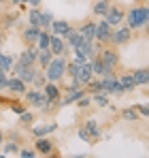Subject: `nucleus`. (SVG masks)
<instances>
[{
    "label": "nucleus",
    "instance_id": "nucleus-25",
    "mask_svg": "<svg viewBox=\"0 0 149 158\" xmlns=\"http://www.w3.org/2000/svg\"><path fill=\"white\" fill-rule=\"evenodd\" d=\"M49 41H51L49 30H41L38 41H36V49H49Z\"/></svg>",
    "mask_w": 149,
    "mask_h": 158
},
{
    "label": "nucleus",
    "instance_id": "nucleus-31",
    "mask_svg": "<svg viewBox=\"0 0 149 158\" xmlns=\"http://www.w3.org/2000/svg\"><path fill=\"white\" fill-rule=\"evenodd\" d=\"M51 22H53L51 13H47V11H41V30H49V28H51Z\"/></svg>",
    "mask_w": 149,
    "mask_h": 158
},
{
    "label": "nucleus",
    "instance_id": "nucleus-9",
    "mask_svg": "<svg viewBox=\"0 0 149 158\" xmlns=\"http://www.w3.org/2000/svg\"><path fill=\"white\" fill-rule=\"evenodd\" d=\"M130 39H132V28L130 26L117 28V30H113V34H111V43H113V45H126V43H130Z\"/></svg>",
    "mask_w": 149,
    "mask_h": 158
},
{
    "label": "nucleus",
    "instance_id": "nucleus-21",
    "mask_svg": "<svg viewBox=\"0 0 149 158\" xmlns=\"http://www.w3.org/2000/svg\"><path fill=\"white\" fill-rule=\"evenodd\" d=\"M13 64H15V60H13V56H9V53L0 52V69H2V73H11L13 71Z\"/></svg>",
    "mask_w": 149,
    "mask_h": 158
},
{
    "label": "nucleus",
    "instance_id": "nucleus-42",
    "mask_svg": "<svg viewBox=\"0 0 149 158\" xmlns=\"http://www.w3.org/2000/svg\"><path fill=\"white\" fill-rule=\"evenodd\" d=\"M26 4H30V6H41V2L43 0H24Z\"/></svg>",
    "mask_w": 149,
    "mask_h": 158
},
{
    "label": "nucleus",
    "instance_id": "nucleus-6",
    "mask_svg": "<svg viewBox=\"0 0 149 158\" xmlns=\"http://www.w3.org/2000/svg\"><path fill=\"white\" fill-rule=\"evenodd\" d=\"M102 17L107 19V24H111V26L115 28V26H119V24L126 19V13H124V9H122V6L111 4V6H109V11H107Z\"/></svg>",
    "mask_w": 149,
    "mask_h": 158
},
{
    "label": "nucleus",
    "instance_id": "nucleus-26",
    "mask_svg": "<svg viewBox=\"0 0 149 158\" xmlns=\"http://www.w3.org/2000/svg\"><path fill=\"white\" fill-rule=\"evenodd\" d=\"M51 58H53L51 49H38V60H36V64H41V66H43V71H45V69H47V64L51 62Z\"/></svg>",
    "mask_w": 149,
    "mask_h": 158
},
{
    "label": "nucleus",
    "instance_id": "nucleus-15",
    "mask_svg": "<svg viewBox=\"0 0 149 158\" xmlns=\"http://www.w3.org/2000/svg\"><path fill=\"white\" fill-rule=\"evenodd\" d=\"M34 150H36V154L49 156L51 152H53V143H51L47 137H38V139H36V143H34Z\"/></svg>",
    "mask_w": 149,
    "mask_h": 158
},
{
    "label": "nucleus",
    "instance_id": "nucleus-32",
    "mask_svg": "<svg viewBox=\"0 0 149 158\" xmlns=\"http://www.w3.org/2000/svg\"><path fill=\"white\" fill-rule=\"evenodd\" d=\"M92 101H96V105H98V107H109L107 92H96V94H92Z\"/></svg>",
    "mask_w": 149,
    "mask_h": 158
},
{
    "label": "nucleus",
    "instance_id": "nucleus-41",
    "mask_svg": "<svg viewBox=\"0 0 149 158\" xmlns=\"http://www.w3.org/2000/svg\"><path fill=\"white\" fill-rule=\"evenodd\" d=\"M11 111H13V113H17V115H19V113H24L26 109L22 105H17V103H11Z\"/></svg>",
    "mask_w": 149,
    "mask_h": 158
},
{
    "label": "nucleus",
    "instance_id": "nucleus-34",
    "mask_svg": "<svg viewBox=\"0 0 149 158\" xmlns=\"http://www.w3.org/2000/svg\"><path fill=\"white\" fill-rule=\"evenodd\" d=\"M77 71H79V62H77V60H73V62H68V64H66V73H68L70 77L77 75Z\"/></svg>",
    "mask_w": 149,
    "mask_h": 158
},
{
    "label": "nucleus",
    "instance_id": "nucleus-38",
    "mask_svg": "<svg viewBox=\"0 0 149 158\" xmlns=\"http://www.w3.org/2000/svg\"><path fill=\"white\" fill-rule=\"evenodd\" d=\"M79 137H81V139H83L85 143H94V139H92V137L87 135V131H85V128H79Z\"/></svg>",
    "mask_w": 149,
    "mask_h": 158
},
{
    "label": "nucleus",
    "instance_id": "nucleus-20",
    "mask_svg": "<svg viewBox=\"0 0 149 158\" xmlns=\"http://www.w3.org/2000/svg\"><path fill=\"white\" fill-rule=\"evenodd\" d=\"M6 90H11L13 94H26V81H22L19 77L9 79V88Z\"/></svg>",
    "mask_w": 149,
    "mask_h": 158
},
{
    "label": "nucleus",
    "instance_id": "nucleus-11",
    "mask_svg": "<svg viewBox=\"0 0 149 158\" xmlns=\"http://www.w3.org/2000/svg\"><path fill=\"white\" fill-rule=\"evenodd\" d=\"M51 34H55V36H62V39H66V34L73 30V26L68 24V22H64V19H53L51 22Z\"/></svg>",
    "mask_w": 149,
    "mask_h": 158
},
{
    "label": "nucleus",
    "instance_id": "nucleus-22",
    "mask_svg": "<svg viewBox=\"0 0 149 158\" xmlns=\"http://www.w3.org/2000/svg\"><path fill=\"white\" fill-rule=\"evenodd\" d=\"M38 34H41V28L30 24V26L24 30V41H28V43H36V41H38Z\"/></svg>",
    "mask_w": 149,
    "mask_h": 158
},
{
    "label": "nucleus",
    "instance_id": "nucleus-33",
    "mask_svg": "<svg viewBox=\"0 0 149 158\" xmlns=\"http://www.w3.org/2000/svg\"><path fill=\"white\" fill-rule=\"evenodd\" d=\"M32 83H34L36 90H43V85L47 83V81H45V73H38V71H36V75H34V81H32Z\"/></svg>",
    "mask_w": 149,
    "mask_h": 158
},
{
    "label": "nucleus",
    "instance_id": "nucleus-45",
    "mask_svg": "<svg viewBox=\"0 0 149 158\" xmlns=\"http://www.w3.org/2000/svg\"><path fill=\"white\" fill-rule=\"evenodd\" d=\"M145 28H147V36H149V24H147V26H145Z\"/></svg>",
    "mask_w": 149,
    "mask_h": 158
},
{
    "label": "nucleus",
    "instance_id": "nucleus-13",
    "mask_svg": "<svg viewBox=\"0 0 149 158\" xmlns=\"http://www.w3.org/2000/svg\"><path fill=\"white\" fill-rule=\"evenodd\" d=\"M43 94H45L47 101H53V103H58V101L62 98V92H60L58 83H53V81H47V83L43 85Z\"/></svg>",
    "mask_w": 149,
    "mask_h": 158
},
{
    "label": "nucleus",
    "instance_id": "nucleus-40",
    "mask_svg": "<svg viewBox=\"0 0 149 158\" xmlns=\"http://www.w3.org/2000/svg\"><path fill=\"white\" fill-rule=\"evenodd\" d=\"M134 107H136V111H139L141 115L149 118V105H134Z\"/></svg>",
    "mask_w": 149,
    "mask_h": 158
},
{
    "label": "nucleus",
    "instance_id": "nucleus-28",
    "mask_svg": "<svg viewBox=\"0 0 149 158\" xmlns=\"http://www.w3.org/2000/svg\"><path fill=\"white\" fill-rule=\"evenodd\" d=\"M122 118H124L126 122H136V120L141 118V113L136 111V107H128V109L122 111Z\"/></svg>",
    "mask_w": 149,
    "mask_h": 158
},
{
    "label": "nucleus",
    "instance_id": "nucleus-29",
    "mask_svg": "<svg viewBox=\"0 0 149 158\" xmlns=\"http://www.w3.org/2000/svg\"><path fill=\"white\" fill-rule=\"evenodd\" d=\"M109 6H111V0H98L92 11H94V15H100V17H102V15L109 11Z\"/></svg>",
    "mask_w": 149,
    "mask_h": 158
},
{
    "label": "nucleus",
    "instance_id": "nucleus-47",
    "mask_svg": "<svg viewBox=\"0 0 149 158\" xmlns=\"http://www.w3.org/2000/svg\"><path fill=\"white\" fill-rule=\"evenodd\" d=\"M0 32H2V26H0Z\"/></svg>",
    "mask_w": 149,
    "mask_h": 158
},
{
    "label": "nucleus",
    "instance_id": "nucleus-37",
    "mask_svg": "<svg viewBox=\"0 0 149 158\" xmlns=\"http://www.w3.org/2000/svg\"><path fill=\"white\" fill-rule=\"evenodd\" d=\"M77 105L81 107V109H85V107H90L92 105V96H87V94H83L79 101H77Z\"/></svg>",
    "mask_w": 149,
    "mask_h": 158
},
{
    "label": "nucleus",
    "instance_id": "nucleus-17",
    "mask_svg": "<svg viewBox=\"0 0 149 158\" xmlns=\"http://www.w3.org/2000/svg\"><path fill=\"white\" fill-rule=\"evenodd\" d=\"M53 131H58V124H55V122H51V124H38V126L32 128V135L38 139V137H47V135L53 132Z\"/></svg>",
    "mask_w": 149,
    "mask_h": 158
},
{
    "label": "nucleus",
    "instance_id": "nucleus-18",
    "mask_svg": "<svg viewBox=\"0 0 149 158\" xmlns=\"http://www.w3.org/2000/svg\"><path fill=\"white\" fill-rule=\"evenodd\" d=\"M19 60L26 62V64H36V60H38V49L36 47H28L24 52L19 53Z\"/></svg>",
    "mask_w": 149,
    "mask_h": 158
},
{
    "label": "nucleus",
    "instance_id": "nucleus-27",
    "mask_svg": "<svg viewBox=\"0 0 149 158\" xmlns=\"http://www.w3.org/2000/svg\"><path fill=\"white\" fill-rule=\"evenodd\" d=\"M0 150H2V156H13V154H17V152H19V145H17V141H13V139H11V141H9V143H4Z\"/></svg>",
    "mask_w": 149,
    "mask_h": 158
},
{
    "label": "nucleus",
    "instance_id": "nucleus-1",
    "mask_svg": "<svg viewBox=\"0 0 149 158\" xmlns=\"http://www.w3.org/2000/svg\"><path fill=\"white\" fill-rule=\"evenodd\" d=\"M126 22L132 30L145 28L149 24V4H136L126 13Z\"/></svg>",
    "mask_w": 149,
    "mask_h": 158
},
{
    "label": "nucleus",
    "instance_id": "nucleus-14",
    "mask_svg": "<svg viewBox=\"0 0 149 158\" xmlns=\"http://www.w3.org/2000/svg\"><path fill=\"white\" fill-rule=\"evenodd\" d=\"M66 41L62 39V36H55V34H51V41H49V49L53 56H64V52H66Z\"/></svg>",
    "mask_w": 149,
    "mask_h": 158
},
{
    "label": "nucleus",
    "instance_id": "nucleus-8",
    "mask_svg": "<svg viewBox=\"0 0 149 158\" xmlns=\"http://www.w3.org/2000/svg\"><path fill=\"white\" fill-rule=\"evenodd\" d=\"M111 34H113V26L107 24V19H102V22L96 24V41H98L100 45L111 43Z\"/></svg>",
    "mask_w": 149,
    "mask_h": 158
},
{
    "label": "nucleus",
    "instance_id": "nucleus-44",
    "mask_svg": "<svg viewBox=\"0 0 149 158\" xmlns=\"http://www.w3.org/2000/svg\"><path fill=\"white\" fill-rule=\"evenodd\" d=\"M2 139H4V132L0 131V148H2Z\"/></svg>",
    "mask_w": 149,
    "mask_h": 158
},
{
    "label": "nucleus",
    "instance_id": "nucleus-43",
    "mask_svg": "<svg viewBox=\"0 0 149 158\" xmlns=\"http://www.w3.org/2000/svg\"><path fill=\"white\" fill-rule=\"evenodd\" d=\"M11 4H24V0H9Z\"/></svg>",
    "mask_w": 149,
    "mask_h": 158
},
{
    "label": "nucleus",
    "instance_id": "nucleus-23",
    "mask_svg": "<svg viewBox=\"0 0 149 158\" xmlns=\"http://www.w3.org/2000/svg\"><path fill=\"white\" fill-rule=\"evenodd\" d=\"M83 128L87 131V135H90L94 141H98V139H100V126H98V122H96V120H87Z\"/></svg>",
    "mask_w": 149,
    "mask_h": 158
},
{
    "label": "nucleus",
    "instance_id": "nucleus-46",
    "mask_svg": "<svg viewBox=\"0 0 149 158\" xmlns=\"http://www.w3.org/2000/svg\"><path fill=\"white\" fill-rule=\"evenodd\" d=\"M0 2H6V0H0Z\"/></svg>",
    "mask_w": 149,
    "mask_h": 158
},
{
    "label": "nucleus",
    "instance_id": "nucleus-16",
    "mask_svg": "<svg viewBox=\"0 0 149 158\" xmlns=\"http://www.w3.org/2000/svg\"><path fill=\"white\" fill-rule=\"evenodd\" d=\"M79 34L85 41H96V22H85L79 26Z\"/></svg>",
    "mask_w": 149,
    "mask_h": 158
},
{
    "label": "nucleus",
    "instance_id": "nucleus-35",
    "mask_svg": "<svg viewBox=\"0 0 149 158\" xmlns=\"http://www.w3.org/2000/svg\"><path fill=\"white\" fill-rule=\"evenodd\" d=\"M19 122H22V124H32V122H34V115H32L30 111H24V113H19Z\"/></svg>",
    "mask_w": 149,
    "mask_h": 158
},
{
    "label": "nucleus",
    "instance_id": "nucleus-7",
    "mask_svg": "<svg viewBox=\"0 0 149 158\" xmlns=\"http://www.w3.org/2000/svg\"><path fill=\"white\" fill-rule=\"evenodd\" d=\"M102 92H107V94H124V88L119 83V77H115V75L102 77Z\"/></svg>",
    "mask_w": 149,
    "mask_h": 158
},
{
    "label": "nucleus",
    "instance_id": "nucleus-36",
    "mask_svg": "<svg viewBox=\"0 0 149 158\" xmlns=\"http://www.w3.org/2000/svg\"><path fill=\"white\" fill-rule=\"evenodd\" d=\"M17 154H19L22 158H34V156H36V150H32V148H24V150H19Z\"/></svg>",
    "mask_w": 149,
    "mask_h": 158
},
{
    "label": "nucleus",
    "instance_id": "nucleus-10",
    "mask_svg": "<svg viewBox=\"0 0 149 158\" xmlns=\"http://www.w3.org/2000/svg\"><path fill=\"white\" fill-rule=\"evenodd\" d=\"M83 94H87V92H85V88H68L66 96L58 101V107H68V105H73V103H77V101L83 96Z\"/></svg>",
    "mask_w": 149,
    "mask_h": 158
},
{
    "label": "nucleus",
    "instance_id": "nucleus-3",
    "mask_svg": "<svg viewBox=\"0 0 149 158\" xmlns=\"http://www.w3.org/2000/svg\"><path fill=\"white\" fill-rule=\"evenodd\" d=\"M92 77H94V73H92V64H90V60H87V62L79 64V71H77V75L73 77V83H70L68 88H85V83Z\"/></svg>",
    "mask_w": 149,
    "mask_h": 158
},
{
    "label": "nucleus",
    "instance_id": "nucleus-19",
    "mask_svg": "<svg viewBox=\"0 0 149 158\" xmlns=\"http://www.w3.org/2000/svg\"><path fill=\"white\" fill-rule=\"evenodd\" d=\"M132 77L136 81V85H149V69H136V71H132Z\"/></svg>",
    "mask_w": 149,
    "mask_h": 158
},
{
    "label": "nucleus",
    "instance_id": "nucleus-12",
    "mask_svg": "<svg viewBox=\"0 0 149 158\" xmlns=\"http://www.w3.org/2000/svg\"><path fill=\"white\" fill-rule=\"evenodd\" d=\"M26 98H28V103L32 107H36V109H43L45 105V94H43V90H26Z\"/></svg>",
    "mask_w": 149,
    "mask_h": 158
},
{
    "label": "nucleus",
    "instance_id": "nucleus-5",
    "mask_svg": "<svg viewBox=\"0 0 149 158\" xmlns=\"http://www.w3.org/2000/svg\"><path fill=\"white\" fill-rule=\"evenodd\" d=\"M13 71H15V75L26 81V83H32L34 81V75H36V69H34V64H26V62H17V64H13Z\"/></svg>",
    "mask_w": 149,
    "mask_h": 158
},
{
    "label": "nucleus",
    "instance_id": "nucleus-30",
    "mask_svg": "<svg viewBox=\"0 0 149 158\" xmlns=\"http://www.w3.org/2000/svg\"><path fill=\"white\" fill-rule=\"evenodd\" d=\"M28 19H30L32 26L41 28V9H38V6H32V9L28 11Z\"/></svg>",
    "mask_w": 149,
    "mask_h": 158
},
{
    "label": "nucleus",
    "instance_id": "nucleus-39",
    "mask_svg": "<svg viewBox=\"0 0 149 158\" xmlns=\"http://www.w3.org/2000/svg\"><path fill=\"white\" fill-rule=\"evenodd\" d=\"M9 88V77L6 73H0V90H6Z\"/></svg>",
    "mask_w": 149,
    "mask_h": 158
},
{
    "label": "nucleus",
    "instance_id": "nucleus-24",
    "mask_svg": "<svg viewBox=\"0 0 149 158\" xmlns=\"http://www.w3.org/2000/svg\"><path fill=\"white\" fill-rule=\"evenodd\" d=\"M119 83H122V88H124V92H132L134 88H136V81L132 77V73H126L119 77Z\"/></svg>",
    "mask_w": 149,
    "mask_h": 158
},
{
    "label": "nucleus",
    "instance_id": "nucleus-4",
    "mask_svg": "<svg viewBox=\"0 0 149 158\" xmlns=\"http://www.w3.org/2000/svg\"><path fill=\"white\" fill-rule=\"evenodd\" d=\"M98 58H100V62L104 64V69L115 71V69L119 66V52H117L115 47H104V49H100Z\"/></svg>",
    "mask_w": 149,
    "mask_h": 158
},
{
    "label": "nucleus",
    "instance_id": "nucleus-2",
    "mask_svg": "<svg viewBox=\"0 0 149 158\" xmlns=\"http://www.w3.org/2000/svg\"><path fill=\"white\" fill-rule=\"evenodd\" d=\"M66 58L64 56H53L51 58V62L47 64V69H45V77L47 81H53V83H60L64 75H66Z\"/></svg>",
    "mask_w": 149,
    "mask_h": 158
}]
</instances>
